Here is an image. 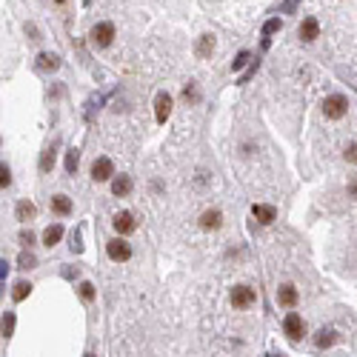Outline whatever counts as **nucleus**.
<instances>
[{
    "mask_svg": "<svg viewBox=\"0 0 357 357\" xmlns=\"http://www.w3.org/2000/svg\"><path fill=\"white\" fill-rule=\"evenodd\" d=\"M323 115L328 117V120H340V117L349 115V100L343 95H328L326 100H323Z\"/></svg>",
    "mask_w": 357,
    "mask_h": 357,
    "instance_id": "f257e3e1",
    "label": "nucleus"
},
{
    "mask_svg": "<svg viewBox=\"0 0 357 357\" xmlns=\"http://www.w3.org/2000/svg\"><path fill=\"white\" fill-rule=\"evenodd\" d=\"M89 40H92V46H97V49H106V46L115 40V23H97V26H92Z\"/></svg>",
    "mask_w": 357,
    "mask_h": 357,
    "instance_id": "f03ea898",
    "label": "nucleus"
},
{
    "mask_svg": "<svg viewBox=\"0 0 357 357\" xmlns=\"http://www.w3.org/2000/svg\"><path fill=\"white\" fill-rule=\"evenodd\" d=\"M283 332L289 335V340H303V335H306V323H303V317H300L297 312H289L283 320Z\"/></svg>",
    "mask_w": 357,
    "mask_h": 357,
    "instance_id": "7ed1b4c3",
    "label": "nucleus"
},
{
    "mask_svg": "<svg viewBox=\"0 0 357 357\" xmlns=\"http://www.w3.org/2000/svg\"><path fill=\"white\" fill-rule=\"evenodd\" d=\"M257 300V292L252 286H234L232 289V306L234 309H252Z\"/></svg>",
    "mask_w": 357,
    "mask_h": 357,
    "instance_id": "20e7f679",
    "label": "nucleus"
},
{
    "mask_svg": "<svg viewBox=\"0 0 357 357\" xmlns=\"http://www.w3.org/2000/svg\"><path fill=\"white\" fill-rule=\"evenodd\" d=\"M106 255H109V260H115V263H126L131 257V246L123 240V237H115V240L106 243Z\"/></svg>",
    "mask_w": 357,
    "mask_h": 357,
    "instance_id": "39448f33",
    "label": "nucleus"
},
{
    "mask_svg": "<svg viewBox=\"0 0 357 357\" xmlns=\"http://www.w3.org/2000/svg\"><path fill=\"white\" fill-rule=\"evenodd\" d=\"M112 175H115V163H112L109 157H97V160L92 163V180L95 183L112 180Z\"/></svg>",
    "mask_w": 357,
    "mask_h": 357,
    "instance_id": "423d86ee",
    "label": "nucleus"
},
{
    "mask_svg": "<svg viewBox=\"0 0 357 357\" xmlns=\"http://www.w3.org/2000/svg\"><path fill=\"white\" fill-rule=\"evenodd\" d=\"M169 115H172V95L169 92H157V97H154V120L166 123Z\"/></svg>",
    "mask_w": 357,
    "mask_h": 357,
    "instance_id": "0eeeda50",
    "label": "nucleus"
},
{
    "mask_svg": "<svg viewBox=\"0 0 357 357\" xmlns=\"http://www.w3.org/2000/svg\"><path fill=\"white\" fill-rule=\"evenodd\" d=\"M112 226H115L117 234H131L134 229H138V220H134L131 211H117L115 220H112Z\"/></svg>",
    "mask_w": 357,
    "mask_h": 357,
    "instance_id": "6e6552de",
    "label": "nucleus"
},
{
    "mask_svg": "<svg viewBox=\"0 0 357 357\" xmlns=\"http://www.w3.org/2000/svg\"><path fill=\"white\" fill-rule=\"evenodd\" d=\"M297 300H300L297 286H292V283H283L280 289H277V303H280L283 309H294V306H297Z\"/></svg>",
    "mask_w": 357,
    "mask_h": 357,
    "instance_id": "1a4fd4ad",
    "label": "nucleus"
},
{
    "mask_svg": "<svg viewBox=\"0 0 357 357\" xmlns=\"http://www.w3.org/2000/svg\"><path fill=\"white\" fill-rule=\"evenodd\" d=\"M252 214H255V220L260 226H269V223L277 220V209L274 206H266V203H255L252 206Z\"/></svg>",
    "mask_w": 357,
    "mask_h": 357,
    "instance_id": "9d476101",
    "label": "nucleus"
},
{
    "mask_svg": "<svg viewBox=\"0 0 357 357\" xmlns=\"http://www.w3.org/2000/svg\"><path fill=\"white\" fill-rule=\"evenodd\" d=\"M220 226H223V214H220L217 209H206L203 214H200V229H203V232H217Z\"/></svg>",
    "mask_w": 357,
    "mask_h": 357,
    "instance_id": "9b49d317",
    "label": "nucleus"
},
{
    "mask_svg": "<svg viewBox=\"0 0 357 357\" xmlns=\"http://www.w3.org/2000/svg\"><path fill=\"white\" fill-rule=\"evenodd\" d=\"M297 35H300V40H303V43H312L314 37L320 35V23L314 20V17H306V20L300 23V29H297Z\"/></svg>",
    "mask_w": 357,
    "mask_h": 357,
    "instance_id": "f8f14e48",
    "label": "nucleus"
},
{
    "mask_svg": "<svg viewBox=\"0 0 357 357\" xmlns=\"http://www.w3.org/2000/svg\"><path fill=\"white\" fill-rule=\"evenodd\" d=\"M72 197H66V195H54L51 197V211H54V214H60V217H69V214H72Z\"/></svg>",
    "mask_w": 357,
    "mask_h": 357,
    "instance_id": "ddd939ff",
    "label": "nucleus"
},
{
    "mask_svg": "<svg viewBox=\"0 0 357 357\" xmlns=\"http://www.w3.org/2000/svg\"><path fill=\"white\" fill-rule=\"evenodd\" d=\"M112 195L115 197H129L131 195V177L129 175H117L112 180Z\"/></svg>",
    "mask_w": 357,
    "mask_h": 357,
    "instance_id": "4468645a",
    "label": "nucleus"
},
{
    "mask_svg": "<svg viewBox=\"0 0 357 357\" xmlns=\"http://www.w3.org/2000/svg\"><path fill=\"white\" fill-rule=\"evenodd\" d=\"M60 237H63V226H60V223H54V226H49L43 232V246H58L60 243Z\"/></svg>",
    "mask_w": 357,
    "mask_h": 357,
    "instance_id": "2eb2a0df",
    "label": "nucleus"
},
{
    "mask_svg": "<svg viewBox=\"0 0 357 357\" xmlns=\"http://www.w3.org/2000/svg\"><path fill=\"white\" fill-rule=\"evenodd\" d=\"M195 51H197V58H211V51H214V37H211V35H203L200 40H197Z\"/></svg>",
    "mask_w": 357,
    "mask_h": 357,
    "instance_id": "dca6fc26",
    "label": "nucleus"
},
{
    "mask_svg": "<svg viewBox=\"0 0 357 357\" xmlns=\"http://www.w3.org/2000/svg\"><path fill=\"white\" fill-rule=\"evenodd\" d=\"M15 214H17V220H20V223H26V220H32L37 214V209H35V203H29V200H20V203H17V209H15Z\"/></svg>",
    "mask_w": 357,
    "mask_h": 357,
    "instance_id": "f3484780",
    "label": "nucleus"
},
{
    "mask_svg": "<svg viewBox=\"0 0 357 357\" xmlns=\"http://www.w3.org/2000/svg\"><path fill=\"white\" fill-rule=\"evenodd\" d=\"M37 66H40L43 72H54V69H60V58H58V54H49V51H43V54L37 58Z\"/></svg>",
    "mask_w": 357,
    "mask_h": 357,
    "instance_id": "a211bd4d",
    "label": "nucleus"
},
{
    "mask_svg": "<svg viewBox=\"0 0 357 357\" xmlns=\"http://www.w3.org/2000/svg\"><path fill=\"white\" fill-rule=\"evenodd\" d=\"M51 169H54V146H49L43 154H40V172H43V175H49Z\"/></svg>",
    "mask_w": 357,
    "mask_h": 357,
    "instance_id": "6ab92c4d",
    "label": "nucleus"
},
{
    "mask_svg": "<svg viewBox=\"0 0 357 357\" xmlns=\"http://www.w3.org/2000/svg\"><path fill=\"white\" fill-rule=\"evenodd\" d=\"M314 343H317V349H328V346L335 343V332H332V328H320L317 337H314Z\"/></svg>",
    "mask_w": 357,
    "mask_h": 357,
    "instance_id": "aec40b11",
    "label": "nucleus"
},
{
    "mask_svg": "<svg viewBox=\"0 0 357 357\" xmlns=\"http://www.w3.org/2000/svg\"><path fill=\"white\" fill-rule=\"evenodd\" d=\"M77 166H80V152H77V149H69V152H66V172L74 175Z\"/></svg>",
    "mask_w": 357,
    "mask_h": 357,
    "instance_id": "412c9836",
    "label": "nucleus"
},
{
    "mask_svg": "<svg viewBox=\"0 0 357 357\" xmlns=\"http://www.w3.org/2000/svg\"><path fill=\"white\" fill-rule=\"evenodd\" d=\"M32 292V283H26V280H20V283H15V292H12V297L15 300H26Z\"/></svg>",
    "mask_w": 357,
    "mask_h": 357,
    "instance_id": "4be33fe9",
    "label": "nucleus"
},
{
    "mask_svg": "<svg viewBox=\"0 0 357 357\" xmlns=\"http://www.w3.org/2000/svg\"><path fill=\"white\" fill-rule=\"evenodd\" d=\"M35 263H37V257L32 255V252H23V255L17 257V266H20V269H35Z\"/></svg>",
    "mask_w": 357,
    "mask_h": 357,
    "instance_id": "5701e85b",
    "label": "nucleus"
},
{
    "mask_svg": "<svg viewBox=\"0 0 357 357\" xmlns=\"http://www.w3.org/2000/svg\"><path fill=\"white\" fill-rule=\"evenodd\" d=\"M80 297L86 300V303H92V300H95V286L89 283V280H83V283H80Z\"/></svg>",
    "mask_w": 357,
    "mask_h": 357,
    "instance_id": "b1692460",
    "label": "nucleus"
},
{
    "mask_svg": "<svg viewBox=\"0 0 357 357\" xmlns=\"http://www.w3.org/2000/svg\"><path fill=\"white\" fill-rule=\"evenodd\" d=\"M12 332H15V314L9 312L3 317V337H12Z\"/></svg>",
    "mask_w": 357,
    "mask_h": 357,
    "instance_id": "393cba45",
    "label": "nucleus"
},
{
    "mask_svg": "<svg viewBox=\"0 0 357 357\" xmlns=\"http://www.w3.org/2000/svg\"><path fill=\"white\" fill-rule=\"evenodd\" d=\"M197 97H200V95H197L195 83H189V86L183 89V100H186V103H197Z\"/></svg>",
    "mask_w": 357,
    "mask_h": 357,
    "instance_id": "a878e982",
    "label": "nucleus"
},
{
    "mask_svg": "<svg viewBox=\"0 0 357 357\" xmlns=\"http://www.w3.org/2000/svg\"><path fill=\"white\" fill-rule=\"evenodd\" d=\"M249 60H252V54H249V51H240V54H237V60L232 63V69H234V72H240V69L249 63Z\"/></svg>",
    "mask_w": 357,
    "mask_h": 357,
    "instance_id": "bb28decb",
    "label": "nucleus"
},
{
    "mask_svg": "<svg viewBox=\"0 0 357 357\" xmlns=\"http://www.w3.org/2000/svg\"><path fill=\"white\" fill-rule=\"evenodd\" d=\"M9 183H12V172H9V166L3 163V166H0V186L9 189Z\"/></svg>",
    "mask_w": 357,
    "mask_h": 357,
    "instance_id": "cd10ccee",
    "label": "nucleus"
},
{
    "mask_svg": "<svg viewBox=\"0 0 357 357\" xmlns=\"http://www.w3.org/2000/svg\"><path fill=\"white\" fill-rule=\"evenodd\" d=\"M274 32H280V17H271V20L263 26V35H274Z\"/></svg>",
    "mask_w": 357,
    "mask_h": 357,
    "instance_id": "c85d7f7f",
    "label": "nucleus"
},
{
    "mask_svg": "<svg viewBox=\"0 0 357 357\" xmlns=\"http://www.w3.org/2000/svg\"><path fill=\"white\" fill-rule=\"evenodd\" d=\"M346 160L357 163V143H349V149H346Z\"/></svg>",
    "mask_w": 357,
    "mask_h": 357,
    "instance_id": "c756f323",
    "label": "nucleus"
},
{
    "mask_svg": "<svg viewBox=\"0 0 357 357\" xmlns=\"http://www.w3.org/2000/svg\"><path fill=\"white\" fill-rule=\"evenodd\" d=\"M20 243L23 246H32L35 243V232H20Z\"/></svg>",
    "mask_w": 357,
    "mask_h": 357,
    "instance_id": "7c9ffc66",
    "label": "nucleus"
},
{
    "mask_svg": "<svg viewBox=\"0 0 357 357\" xmlns=\"http://www.w3.org/2000/svg\"><path fill=\"white\" fill-rule=\"evenodd\" d=\"M349 195H351V197H357V175L351 177V183H349Z\"/></svg>",
    "mask_w": 357,
    "mask_h": 357,
    "instance_id": "2f4dec72",
    "label": "nucleus"
},
{
    "mask_svg": "<svg viewBox=\"0 0 357 357\" xmlns=\"http://www.w3.org/2000/svg\"><path fill=\"white\" fill-rule=\"evenodd\" d=\"M86 357H97V354H92V351H89V354H86Z\"/></svg>",
    "mask_w": 357,
    "mask_h": 357,
    "instance_id": "473e14b6",
    "label": "nucleus"
},
{
    "mask_svg": "<svg viewBox=\"0 0 357 357\" xmlns=\"http://www.w3.org/2000/svg\"><path fill=\"white\" fill-rule=\"evenodd\" d=\"M58 3H66V0H58Z\"/></svg>",
    "mask_w": 357,
    "mask_h": 357,
    "instance_id": "72a5a7b5",
    "label": "nucleus"
}]
</instances>
